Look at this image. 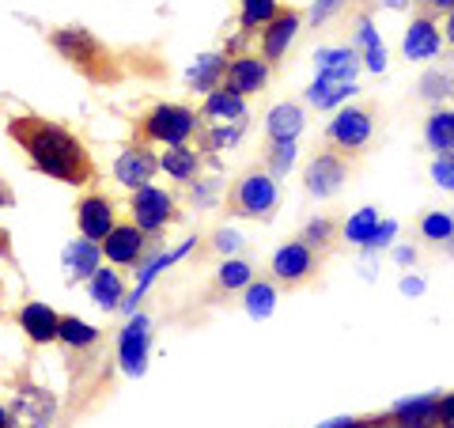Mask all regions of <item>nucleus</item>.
I'll return each instance as SVG.
<instances>
[{
    "mask_svg": "<svg viewBox=\"0 0 454 428\" xmlns=\"http://www.w3.org/2000/svg\"><path fill=\"white\" fill-rule=\"evenodd\" d=\"M8 137L27 152V160L57 182L88 186L95 178V167H91V155L83 148V140L76 133H68L65 125L46 122V118H12Z\"/></svg>",
    "mask_w": 454,
    "mask_h": 428,
    "instance_id": "f257e3e1",
    "label": "nucleus"
},
{
    "mask_svg": "<svg viewBox=\"0 0 454 428\" xmlns=\"http://www.w3.org/2000/svg\"><path fill=\"white\" fill-rule=\"evenodd\" d=\"M53 46H57V53H61L65 61H73L76 68H83L91 80L114 76L110 53L103 50V42H98L91 31H83V27H65V31H57L53 35Z\"/></svg>",
    "mask_w": 454,
    "mask_h": 428,
    "instance_id": "f03ea898",
    "label": "nucleus"
},
{
    "mask_svg": "<svg viewBox=\"0 0 454 428\" xmlns=\"http://www.w3.org/2000/svg\"><path fill=\"white\" fill-rule=\"evenodd\" d=\"M193 130H197V114L186 107H175V103L155 107L145 118V137L160 140V145H182Z\"/></svg>",
    "mask_w": 454,
    "mask_h": 428,
    "instance_id": "7ed1b4c3",
    "label": "nucleus"
},
{
    "mask_svg": "<svg viewBox=\"0 0 454 428\" xmlns=\"http://www.w3.org/2000/svg\"><path fill=\"white\" fill-rule=\"evenodd\" d=\"M175 217V202H170V194L155 190V186H137L133 194V220L140 232H160L163 224H170Z\"/></svg>",
    "mask_w": 454,
    "mask_h": 428,
    "instance_id": "20e7f679",
    "label": "nucleus"
},
{
    "mask_svg": "<svg viewBox=\"0 0 454 428\" xmlns=\"http://www.w3.org/2000/svg\"><path fill=\"white\" fill-rule=\"evenodd\" d=\"M50 417H53V398L46 391L23 387L12 398V413H8L12 428H50Z\"/></svg>",
    "mask_w": 454,
    "mask_h": 428,
    "instance_id": "39448f33",
    "label": "nucleus"
},
{
    "mask_svg": "<svg viewBox=\"0 0 454 428\" xmlns=\"http://www.w3.org/2000/svg\"><path fill=\"white\" fill-rule=\"evenodd\" d=\"M277 205V182L269 175H247L235 186V209L239 217H265Z\"/></svg>",
    "mask_w": 454,
    "mask_h": 428,
    "instance_id": "423d86ee",
    "label": "nucleus"
},
{
    "mask_svg": "<svg viewBox=\"0 0 454 428\" xmlns=\"http://www.w3.org/2000/svg\"><path fill=\"white\" fill-rule=\"evenodd\" d=\"M76 220H80V232L88 239H106V232L114 227V205L110 197H83V202L76 205Z\"/></svg>",
    "mask_w": 454,
    "mask_h": 428,
    "instance_id": "0eeeda50",
    "label": "nucleus"
},
{
    "mask_svg": "<svg viewBox=\"0 0 454 428\" xmlns=\"http://www.w3.org/2000/svg\"><path fill=\"white\" fill-rule=\"evenodd\" d=\"M330 137L337 140L340 148H360L367 145V137H372V118H367V110H356V107H348V110H340L333 125H330Z\"/></svg>",
    "mask_w": 454,
    "mask_h": 428,
    "instance_id": "6e6552de",
    "label": "nucleus"
},
{
    "mask_svg": "<svg viewBox=\"0 0 454 428\" xmlns=\"http://www.w3.org/2000/svg\"><path fill=\"white\" fill-rule=\"evenodd\" d=\"M265 76H269L265 61H258V57H239V61H231V68H227V76H223V91L243 99L250 91H258L265 83Z\"/></svg>",
    "mask_w": 454,
    "mask_h": 428,
    "instance_id": "1a4fd4ad",
    "label": "nucleus"
},
{
    "mask_svg": "<svg viewBox=\"0 0 454 428\" xmlns=\"http://www.w3.org/2000/svg\"><path fill=\"white\" fill-rule=\"evenodd\" d=\"M140 250H145V235H140V227H110L106 239H103V254L110 262L118 266H129L140 258Z\"/></svg>",
    "mask_w": 454,
    "mask_h": 428,
    "instance_id": "9d476101",
    "label": "nucleus"
},
{
    "mask_svg": "<svg viewBox=\"0 0 454 428\" xmlns=\"http://www.w3.org/2000/svg\"><path fill=\"white\" fill-rule=\"evenodd\" d=\"M155 155H148L145 148H129L118 155V163H114V175H118V182H125V186H148L152 175H155Z\"/></svg>",
    "mask_w": 454,
    "mask_h": 428,
    "instance_id": "9b49d317",
    "label": "nucleus"
},
{
    "mask_svg": "<svg viewBox=\"0 0 454 428\" xmlns=\"http://www.w3.org/2000/svg\"><path fill=\"white\" fill-rule=\"evenodd\" d=\"M145 361H148V322L133 319L121 334V364L129 376H140L145 372Z\"/></svg>",
    "mask_w": 454,
    "mask_h": 428,
    "instance_id": "f8f14e48",
    "label": "nucleus"
},
{
    "mask_svg": "<svg viewBox=\"0 0 454 428\" xmlns=\"http://www.w3.org/2000/svg\"><path fill=\"white\" fill-rule=\"evenodd\" d=\"M310 269H315V254H310V247H303V242H288V247H280L277 250V258H273V273L280 281H303Z\"/></svg>",
    "mask_w": 454,
    "mask_h": 428,
    "instance_id": "ddd939ff",
    "label": "nucleus"
},
{
    "mask_svg": "<svg viewBox=\"0 0 454 428\" xmlns=\"http://www.w3.org/2000/svg\"><path fill=\"white\" fill-rule=\"evenodd\" d=\"M340 182H345V167H340L337 155H318V160L307 167V190L310 194L330 197V194H337Z\"/></svg>",
    "mask_w": 454,
    "mask_h": 428,
    "instance_id": "4468645a",
    "label": "nucleus"
},
{
    "mask_svg": "<svg viewBox=\"0 0 454 428\" xmlns=\"http://www.w3.org/2000/svg\"><path fill=\"white\" fill-rule=\"evenodd\" d=\"M20 322H23V330L31 341H38V345H46V341L57 337V326H61V319L53 315V307L46 304H27L20 311Z\"/></svg>",
    "mask_w": 454,
    "mask_h": 428,
    "instance_id": "2eb2a0df",
    "label": "nucleus"
},
{
    "mask_svg": "<svg viewBox=\"0 0 454 428\" xmlns=\"http://www.w3.org/2000/svg\"><path fill=\"white\" fill-rule=\"evenodd\" d=\"M397 428H439V398H417V402L397 406Z\"/></svg>",
    "mask_w": 454,
    "mask_h": 428,
    "instance_id": "dca6fc26",
    "label": "nucleus"
},
{
    "mask_svg": "<svg viewBox=\"0 0 454 428\" xmlns=\"http://www.w3.org/2000/svg\"><path fill=\"white\" fill-rule=\"evenodd\" d=\"M435 53H439V27L428 20H417L405 35V57L424 61V57H435Z\"/></svg>",
    "mask_w": 454,
    "mask_h": 428,
    "instance_id": "f3484780",
    "label": "nucleus"
},
{
    "mask_svg": "<svg viewBox=\"0 0 454 428\" xmlns=\"http://www.w3.org/2000/svg\"><path fill=\"white\" fill-rule=\"evenodd\" d=\"M295 31H300V16H273V27L265 31V61H277V57L292 46Z\"/></svg>",
    "mask_w": 454,
    "mask_h": 428,
    "instance_id": "a211bd4d",
    "label": "nucleus"
},
{
    "mask_svg": "<svg viewBox=\"0 0 454 428\" xmlns=\"http://www.w3.org/2000/svg\"><path fill=\"white\" fill-rule=\"evenodd\" d=\"M300 130H303V110L300 107L284 103V107H277L273 114H269V137L273 140H295Z\"/></svg>",
    "mask_w": 454,
    "mask_h": 428,
    "instance_id": "6ab92c4d",
    "label": "nucleus"
},
{
    "mask_svg": "<svg viewBox=\"0 0 454 428\" xmlns=\"http://www.w3.org/2000/svg\"><path fill=\"white\" fill-rule=\"evenodd\" d=\"M208 118H220V122H231V125H243L247 110H243V99L231 95V91H212L208 103H205Z\"/></svg>",
    "mask_w": 454,
    "mask_h": 428,
    "instance_id": "aec40b11",
    "label": "nucleus"
},
{
    "mask_svg": "<svg viewBox=\"0 0 454 428\" xmlns=\"http://www.w3.org/2000/svg\"><path fill=\"white\" fill-rule=\"evenodd\" d=\"M65 266L73 269V277H91L98 269V247L95 242H73L65 250Z\"/></svg>",
    "mask_w": 454,
    "mask_h": 428,
    "instance_id": "412c9836",
    "label": "nucleus"
},
{
    "mask_svg": "<svg viewBox=\"0 0 454 428\" xmlns=\"http://www.w3.org/2000/svg\"><path fill=\"white\" fill-rule=\"evenodd\" d=\"M352 91V80H333V76H318L315 80V88L307 91V99L315 107H333L337 99H345Z\"/></svg>",
    "mask_w": 454,
    "mask_h": 428,
    "instance_id": "4be33fe9",
    "label": "nucleus"
},
{
    "mask_svg": "<svg viewBox=\"0 0 454 428\" xmlns=\"http://www.w3.org/2000/svg\"><path fill=\"white\" fill-rule=\"evenodd\" d=\"M160 167L167 170V175H175V178H193L197 175V152H190V148H182V145H170V152L160 160Z\"/></svg>",
    "mask_w": 454,
    "mask_h": 428,
    "instance_id": "5701e85b",
    "label": "nucleus"
},
{
    "mask_svg": "<svg viewBox=\"0 0 454 428\" xmlns=\"http://www.w3.org/2000/svg\"><path fill=\"white\" fill-rule=\"evenodd\" d=\"M91 296H95V304H103V307H118V299H121L118 273H110V269H95L91 273Z\"/></svg>",
    "mask_w": 454,
    "mask_h": 428,
    "instance_id": "b1692460",
    "label": "nucleus"
},
{
    "mask_svg": "<svg viewBox=\"0 0 454 428\" xmlns=\"http://www.w3.org/2000/svg\"><path fill=\"white\" fill-rule=\"evenodd\" d=\"M318 61H322L318 76H333V80H352V68H356V61H352L348 50H322Z\"/></svg>",
    "mask_w": 454,
    "mask_h": 428,
    "instance_id": "393cba45",
    "label": "nucleus"
},
{
    "mask_svg": "<svg viewBox=\"0 0 454 428\" xmlns=\"http://www.w3.org/2000/svg\"><path fill=\"white\" fill-rule=\"evenodd\" d=\"M428 145L435 152H454V114H435L428 122Z\"/></svg>",
    "mask_w": 454,
    "mask_h": 428,
    "instance_id": "a878e982",
    "label": "nucleus"
},
{
    "mask_svg": "<svg viewBox=\"0 0 454 428\" xmlns=\"http://www.w3.org/2000/svg\"><path fill=\"white\" fill-rule=\"evenodd\" d=\"M375 232H379V212H375V209H360L356 217L348 220V227H345V235H348L352 242H372Z\"/></svg>",
    "mask_w": 454,
    "mask_h": 428,
    "instance_id": "bb28decb",
    "label": "nucleus"
},
{
    "mask_svg": "<svg viewBox=\"0 0 454 428\" xmlns=\"http://www.w3.org/2000/svg\"><path fill=\"white\" fill-rule=\"evenodd\" d=\"M57 337L68 341V345H91V341L98 337L95 326L80 322V319H61V326H57Z\"/></svg>",
    "mask_w": 454,
    "mask_h": 428,
    "instance_id": "cd10ccee",
    "label": "nucleus"
},
{
    "mask_svg": "<svg viewBox=\"0 0 454 428\" xmlns=\"http://www.w3.org/2000/svg\"><path fill=\"white\" fill-rule=\"evenodd\" d=\"M277 16V0H247L243 4V27H258Z\"/></svg>",
    "mask_w": 454,
    "mask_h": 428,
    "instance_id": "c85d7f7f",
    "label": "nucleus"
},
{
    "mask_svg": "<svg viewBox=\"0 0 454 428\" xmlns=\"http://www.w3.org/2000/svg\"><path fill=\"white\" fill-rule=\"evenodd\" d=\"M247 307H250V315H269V311H273V289H269V284L250 289L247 292Z\"/></svg>",
    "mask_w": 454,
    "mask_h": 428,
    "instance_id": "c756f323",
    "label": "nucleus"
},
{
    "mask_svg": "<svg viewBox=\"0 0 454 428\" xmlns=\"http://www.w3.org/2000/svg\"><path fill=\"white\" fill-rule=\"evenodd\" d=\"M247 281H250V269L243 262H227L220 269V284H223V289H239V284H247Z\"/></svg>",
    "mask_w": 454,
    "mask_h": 428,
    "instance_id": "7c9ffc66",
    "label": "nucleus"
},
{
    "mask_svg": "<svg viewBox=\"0 0 454 428\" xmlns=\"http://www.w3.org/2000/svg\"><path fill=\"white\" fill-rule=\"evenodd\" d=\"M432 178L443 190H454V155H439V160L432 163Z\"/></svg>",
    "mask_w": 454,
    "mask_h": 428,
    "instance_id": "2f4dec72",
    "label": "nucleus"
},
{
    "mask_svg": "<svg viewBox=\"0 0 454 428\" xmlns=\"http://www.w3.org/2000/svg\"><path fill=\"white\" fill-rule=\"evenodd\" d=\"M424 235H428V239H447V235H450V220L435 212V217L424 220Z\"/></svg>",
    "mask_w": 454,
    "mask_h": 428,
    "instance_id": "473e14b6",
    "label": "nucleus"
},
{
    "mask_svg": "<svg viewBox=\"0 0 454 428\" xmlns=\"http://www.w3.org/2000/svg\"><path fill=\"white\" fill-rule=\"evenodd\" d=\"M216 68H220V61H216V57H205V65H201V73H197V68H193V83H201V88H208V80H212V73H216Z\"/></svg>",
    "mask_w": 454,
    "mask_h": 428,
    "instance_id": "72a5a7b5",
    "label": "nucleus"
},
{
    "mask_svg": "<svg viewBox=\"0 0 454 428\" xmlns=\"http://www.w3.org/2000/svg\"><path fill=\"white\" fill-rule=\"evenodd\" d=\"M439 428H454V394L439 402Z\"/></svg>",
    "mask_w": 454,
    "mask_h": 428,
    "instance_id": "f704fd0d",
    "label": "nucleus"
},
{
    "mask_svg": "<svg viewBox=\"0 0 454 428\" xmlns=\"http://www.w3.org/2000/svg\"><path fill=\"white\" fill-rule=\"evenodd\" d=\"M337 4H340V0H322V4H315V23H322Z\"/></svg>",
    "mask_w": 454,
    "mask_h": 428,
    "instance_id": "c9c22d12",
    "label": "nucleus"
},
{
    "mask_svg": "<svg viewBox=\"0 0 454 428\" xmlns=\"http://www.w3.org/2000/svg\"><path fill=\"white\" fill-rule=\"evenodd\" d=\"M0 258H12V239H8L4 227H0Z\"/></svg>",
    "mask_w": 454,
    "mask_h": 428,
    "instance_id": "e433bc0d",
    "label": "nucleus"
},
{
    "mask_svg": "<svg viewBox=\"0 0 454 428\" xmlns=\"http://www.w3.org/2000/svg\"><path fill=\"white\" fill-rule=\"evenodd\" d=\"M8 205H16V194H12L4 182H0V209H8Z\"/></svg>",
    "mask_w": 454,
    "mask_h": 428,
    "instance_id": "4c0bfd02",
    "label": "nucleus"
},
{
    "mask_svg": "<svg viewBox=\"0 0 454 428\" xmlns=\"http://www.w3.org/2000/svg\"><path fill=\"white\" fill-rule=\"evenodd\" d=\"M428 8H439V12H447V8H454V0H424Z\"/></svg>",
    "mask_w": 454,
    "mask_h": 428,
    "instance_id": "58836bf2",
    "label": "nucleus"
},
{
    "mask_svg": "<svg viewBox=\"0 0 454 428\" xmlns=\"http://www.w3.org/2000/svg\"><path fill=\"white\" fill-rule=\"evenodd\" d=\"M0 428H12V421H8V413L0 409Z\"/></svg>",
    "mask_w": 454,
    "mask_h": 428,
    "instance_id": "ea45409f",
    "label": "nucleus"
},
{
    "mask_svg": "<svg viewBox=\"0 0 454 428\" xmlns=\"http://www.w3.org/2000/svg\"><path fill=\"white\" fill-rule=\"evenodd\" d=\"M447 38L454 42V16H450V23H447Z\"/></svg>",
    "mask_w": 454,
    "mask_h": 428,
    "instance_id": "a19ab883",
    "label": "nucleus"
}]
</instances>
